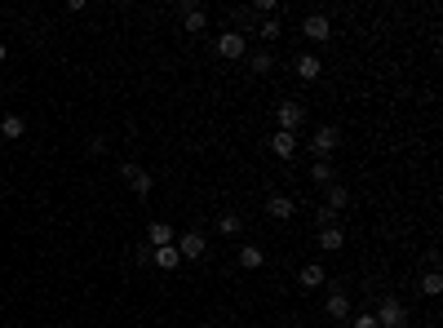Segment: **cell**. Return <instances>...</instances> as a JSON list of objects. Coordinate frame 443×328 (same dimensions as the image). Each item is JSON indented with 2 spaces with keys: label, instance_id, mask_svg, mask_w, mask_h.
<instances>
[{
  "label": "cell",
  "instance_id": "1",
  "mask_svg": "<svg viewBox=\"0 0 443 328\" xmlns=\"http://www.w3.org/2000/svg\"><path fill=\"white\" fill-rule=\"evenodd\" d=\"M372 320H377V328H408V306H403L399 297H381Z\"/></svg>",
  "mask_w": 443,
  "mask_h": 328
},
{
  "label": "cell",
  "instance_id": "2",
  "mask_svg": "<svg viewBox=\"0 0 443 328\" xmlns=\"http://www.w3.org/2000/svg\"><path fill=\"white\" fill-rule=\"evenodd\" d=\"M337 147H342V129H337V125H319L315 134H310V151H315L319 160H328Z\"/></svg>",
  "mask_w": 443,
  "mask_h": 328
},
{
  "label": "cell",
  "instance_id": "3",
  "mask_svg": "<svg viewBox=\"0 0 443 328\" xmlns=\"http://www.w3.org/2000/svg\"><path fill=\"white\" fill-rule=\"evenodd\" d=\"M306 125V107H301V102H279L275 107V129H284V134H297V129Z\"/></svg>",
  "mask_w": 443,
  "mask_h": 328
},
{
  "label": "cell",
  "instance_id": "4",
  "mask_svg": "<svg viewBox=\"0 0 443 328\" xmlns=\"http://www.w3.org/2000/svg\"><path fill=\"white\" fill-rule=\"evenodd\" d=\"M120 177H125V182H129V191H134L138 200H147V195L155 191V177H151L142 164H125V168H120Z\"/></svg>",
  "mask_w": 443,
  "mask_h": 328
},
{
  "label": "cell",
  "instance_id": "5",
  "mask_svg": "<svg viewBox=\"0 0 443 328\" xmlns=\"http://www.w3.org/2000/svg\"><path fill=\"white\" fill-rule=\"evenodd\" d=\"M301 36H306L310 45L333 40V23H328V14H306V18H301Z\"/></svg>",
  "mask_w": 443,
  "mask_h": 328
},
{
  "label": "cell",
  "instance_id": "6",
  "mask_svg": "<svg viewBox=\"0 0 443 328\" xmlns=\"http://www.w3.org/2000/svg\"><path fill=\"white\" fill-rule=\"evenodd\" d=\"M173 249H177V257H182V262H200L204 253H209V244H204L200 231H186V236H177Z\"/></svg>",
  "mask_w": 443,
  "mask_h": 328
},
{
  "label": "cell",
  "instance_id": "7",
  "mask_svg": "<svg viewBox=\"0 0 443 328\" xmlns=\"http://www.w3.org/2000/svg\"><path fill=\"white\" fill-rule=\"evenodd\" d=\"M218 53H222L226 62H240L244 53H249V40H244V36L231 27V31H222V36H218Z\"/></svg>",
  "mask_w": 443,
  "mask_h": 328
},
{
  "label": "cell",
  "instance_id": "8",
  "mask_svg": "<svg viewBox=\"0 0 443 328\" xmlns=\"http://www.w3.org/2000/svg\"><path fill=\"white\" fill-rule=\"evenodd\" d=\"M324 311H328V320H351L355 315V306H351V297H346V288H328V297H324Z\"/></svg>",
  "mask_w": 443,
  "mask_h": 328
},
{
  "label": "cell",
  "instance_id": "9",
  "mask_svg": "<svg viewBox=\"0 0 443 328\" xmlns=\"http://www.w3.org/2000/svg\"><path fill=\"white\" fill-rule=\"evenodd\" d=\"M177 9H182V27H186V36H200L204 27H209V9H200L195 0H182Z\"/></svg>",
  "mask_w": 443,
  "mask_h": 328
},
{
  "label": "cell",
  "instance_id": "10",
  "mask_svg": "<svg viewBox=\"0 0 443 328\" xmlns=\"http://www.w3.org/2000/svg\"><path fill=\"white\" fill-rule=\"evenodd\" d=\"M297 284L306 288V293H315V288H324V284H328V270L319 266V262H306V266L297 270Z\"/></svg>",
  "mask_w": 443,
  "mask_h": 328
},
{
  "label": "cell",
  "instance_id": "11",
  "mask_svg": "<svg viewBox=\"0 0 443 328\" xmlns=\"http://www.w3.org/2000/svg\"><path fill=\"white\" fill-rule=\"evenodd\" d=\"M270 151H275L279 160H293V155H297V134H284V129H275V138H270Z\"/></svg>",
  "mask_w": 443,
  "mask_h": 328
},
{
  "label": "cell",
  "instance_id": "12",
  "mask_svg": "<svg viewBox=\"0 0 443 328\" xmlns=\"http://www.w3.org/2000/svg\"><path fill=\"white\" fill-rule=\"evenodd\" d=\"M266 213H270V218H279V222H288L297 213L293 195H270V200H266Z\"/></svg>",
  "mask_w": 443,
  "mask_h": 328
},
{
  "label": "cell",
  "instance_id": "13",
  "mask_svg": "<svg viewBox=\"0 0 443 328\" xmlns=\"http://www.w3.org/2000/svg\"><path fill=\"white\" fill-rule=\"evenodd\" d=\"M147 244H151V249H164V244H173V227L155 218V222L147 227Z\"/></svg>",
  "mask_w": 443,
  "mask_h": 328
},
{
  "label": "cell",
  "instance_id": "14",
  "mask_svg": "<svg viewBox=\"0 0 443 328\" xmlns=\"http://www.w3.org/2000/svg\"><path fill=\"white\" fill-rule=\"evenodd\" d=\"M319 76H324V62H319L315 58V53H301V58H297V80H319Z\"/></svg>",
  "mask_w": 443,
  "mask_h": 328
},
{
  "label": "cell",
  "instance_id": "15",
  "mask_svg": "<svg viewBox=\"0 0 443 328\" xmlns=\"http://www.w3.org/2000/svg\"><path fill=\"white\" fill-rule=\"evenodd\" d=\"M328 209H333V213H342L346 209V204H351V186H346V182H333V186H328Z\"/></svg>",
  "mask_w": 443,
  "mask_h": 328
},
{
  "label": "cell",
  "instance_id": "16",
  "mask_svg": "<svg viewBox=\"0 0 443 328\" xmlns=\"http://www.w3.org/2000/svg\"><path fill=\"white\" fill-rule=\"evenodd\" d=\"M310 182H315V186H324V191H328V186L337 182L333 164H328V160H315V164H310Z\"/></svg>",
  "mask_w": 443,
  "mask_h": 328
},
{
  "label": "cell",
  "instance_id": "17",
  "mask_svg": "<svg viewBox=\"0 0 443 328\" xmlns=\"http://www.w3.org/2000/svg\"><path fill=\"white\" fill-rule=\"evenodd\" d=\"M319 249H328V253L346 249V231L342 227H324V231H319Z\"/></svg>",
  "mask_w": 443,
  "mask_h": 328
},
{
  "label": "cell",
  "instance_id": "18",
  "mask_svg": "<svg viewBox=\"0 0 443 328\" xmlns=\"http://www.w3.org/2000/svg\"><path fill=\"white\" fill-rule=\"evenodd\" d=\"M151 262H155V266H164V270H177V266H182V257H177V249H173V244L151 249Z\"/></svg>",
  "mask_w": 443,
  "mask_h": 328
},
{
  "label": "cell",
  "instance_id": "19",
  "mask_svg": "<svg viewBox=\"0 0 443 328\" xmlns=\"http://www.w3.org/2000/svg\"><path fill=\"white\" fill-rule=\"evenodd\" d=\"M23 134H27V120L9 111V116L0 120V138H9V142H14V138H23Z\"/></svg>",
  "mask_w": 443,
  "mask_h": 328
},
{
  "label": "cell",
  "instance_id": "20",
  "mask_svg": "<svg viewBox=\"0 0 443 328\" xmlns=\"http://www.w3.org/2000/svg\"><path fill=\"white\" fill-rule=\"evenodd\" d=\"M262 262H266V253H262L257 244H244V249H240V266H244V270H257Z\"/></svg>",
  "mask_w": 443,
  "mask_h": 328
},
{
  "label": "cell",
  "instance_id": "21",
  "mask_svg": "<svg viewBox=\"0 0 443 328\" xmlns=\"http://www.w3.org/2000/svg\"><path fill=\"white\" fill-rule=\"evenodd\" d=\"M231 18H235V23H240V27H235V31H257V23H262V18L257 14H253V9H231Z\"/></svg>",
  "mask_w": 443,
  "mask_h": 328
},
{
  "label": "cell",
  "instance_id": "22",
  "mask_svg": "<svg viewBox=\"0 0 443 328\" xmlns=\"http://www.w3.org/2000/svg\"><path fill=\"white\" fill-rule=\"evenodd\" d=\"M218 231H222V236H240V231H244V218H240V213H222V218H218Z\"/></svg>",
  "mask_w": 443,
  "mask_h": 328
},
{
  "label": "cell",
  "instance_id": "23",
  "mask_svg": "<svg viewBox=\"0 0 443 328\" xmlns=\"http://www.w3.org/2000/svg\"><path fill=\"white\" fill-rule=\"evenodd\" d=\"M421 293H426V297H439L443 293V275H439V270H426V275H421Z\"/></svg>",
  "mask_w": 443,
  "mask_h": 328
},
{
  "label": "cell",
  "instance_id": "24",
  "mask_svg": "<svg viewBox=\"0 0 443 328\" xmlns=\"http://www.w3.org/2000/svg\"><path fill=\"white\" fill-rule=\"evenodd\" d=\"M249 71H253V76H266V71H270V53H266V49H257V53L249 58Z\"/></svg>",
  "mask_w": 443,
  "mask_h": 328
},
{
  "label": "cell",
  "instance_id": "25",
  "mask_svg": "<svg viewBox=\"0 0 443 328\" xmlns=\"http://www.w3.org/2000/svg\"><path fill=\"white\" fill-rule=\"evenodd\" d=\"M279 31H284V27H279V18H262V23H257V36H262V40H275Z\"/></svg>",
  "mask_w": 443,
  "mask_h": 328
},
{
  "label": "cell",
  "instance_id": "26",
  "mask_svg": "<svg viewBox=\"0 0 443 328\" xmlns=\"http://www.w3.org/2000/svg\"><path fill=\"white\" fill-rule=\"evenodd\" d=\"M337 218H342V213H333L328 204H319V209H315V222H319V231H324V227H337Z\"/></svg>",
  "mask_w": 443,
  "mask_h": 328
},
{
  "label": "cell",
  "instance_id": "27",
  "mask_svg": "<svg viewBox=\"0 0 443 328\" xmlns=\"http://www.w3.org/2000/svg\"><path fill=\"white\" fill-rule=\"evenodd\" d=\"M351 328H377L372 311H355V315H351Z\"/></svg>",
  "mask_w": 443,
  "mask_h": 328
},
{
  "label": "cell",
  "instance_id": "28",
  "mask_svg": "<svg viewBox=\"0 0 443 328\" xmlns=\"http://www.w3.org/2000/svg\"><path fill=\"white\" fill-rule=\"evenodd\" d=\"M134 262H138V266H151V244H142V249H134Z\"/></svg>",
  "mask_w": 443,
  "mask_h": 328
},
{
  "label": "cell",
  "instance_id": "29",
  "mask_svg": "<svg viewBox=\"0 0 443 328\" xmlns=\"http://www.w3.org/2000/svg\"><path fill=\"white\" fill-rule=\"evenodd\" d=\"M89 155H107V138H89Z\"/></svg>",
  "mask_w": 443,
  "mask_h": 328
},
{
  "label": "cell",
  "instance_id": "30",
  "mask_svg": "<svg viewBox=\"0 0 443 328\" xmlns=\"http://www.w3.org/2000/svg\"><path fill=\"white\" fill-rule=\"evenodd\" d=\"M5 53H9V49H5V40H0V62H5Z\"/></svg>",
  "mask_w": 443,
  "mask_h": 328
}]
</instances>
